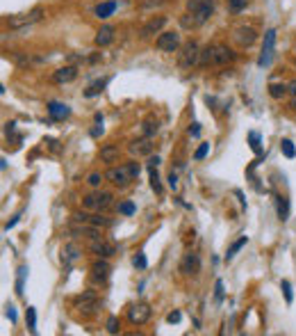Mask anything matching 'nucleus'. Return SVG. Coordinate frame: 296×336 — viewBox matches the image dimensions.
Wrapping results in <instances>:
<instances>
[{
  "instance_id": "obj_1",
  "label": "nucleus",
  "mask_w": 296,
  "mask_h": 336,
  "mask_svg": "<svg viewBox=\"0 0 296 336\" xmlns=\"http://www.w3.org/2000/svg\"><path fill=\"white\" fill-rule=\"evenodd\" d=\"M232 60H235V53L223 44H212L200 51V66H223Z\"/></svg>"
},
{
  "instance_id": "obj_2",
  "label": "nucleus",
  "mask_w": 296,
  "mask_h": 336,
  "mask_svg": "<svg viewBox=\"0 0 296 336\" xmlns=\"http://www.w3.org/2000/svg\"><path fill=\"white\" fill-rule=\"evenodd\" d=\"M135 176H139V165L137 162H130V165H121V167H112V170H107V174H105V179L109 181V183L114 185H128Z\"/></svg>"
},
{
  "instance_id": "obj_3",
  "label": "nucleus",
  "mask_w": 296,
  "mask_h": 336,
  "mask_svg": "<svg viewBox=\"0 0 296 336\" xmlns=\"http://www.w3.org/2000/svg\"><path fill=\"white\" fill-rule=\"evenodd\" d=\"M187 12H191L203 25L214 14V0H187Z\"/></svg>"
},
{
  "instance_id": "obj_4",
  "label": "nucleus",
  "mask_w": 296,
  "mask_h": 336,
  "mask_svg": "<svg viewBox=\"0 0 296 336\" xmlns=\"http://www.w3.org/2000/svg\"><path fill=\"white\" fill-rule=\"evenodd\" d=\"M178 62H180V66H185V69H191L194 64H200V51H198V46H196L194 42L185 44V46H182V51H180Z\"/></svg>"
},
{
  "instance_id": "obj_5",
  "label": "nucleus",
  "mask_w": 296,
  "mask_h": 336,
  "mask_svg": "<svg viewBox=\"0 0 296 336\" xmlns=\"http://www.w3.org/2000/svg\"><path fill=\"white\" fill-rule=\"evenodd\" d=\"M273 46H276V30H267V32H264L262 55H260V60H258V66H269V64H271Z\"/></svg>"
},
{
  "instance_id": "obj_6",
  "label": "nucleus",
  "mask_w": 296,
  "mask_h": 336,
  "mask_svg": "<svg viewBox=\"0 0 296 336\" xmlns=\"http://www.w3.org/2000/svg\"><path fill=\"white\" fill-rule=\"evenodd\" d=\"M41 16H44V10H41V7H34V10L27 12V14L9 19V28H25V25H32V23H36V21H41Z\"/></svg>"
},
{
  "instance_id": "obj_7",
  "label": "nucleus",
  "mask_w": 296,
  "mask_h": 336,
  "mask_svg": "<svg viewBox=\"0 0 296 336\" xmlns=\"http://www.w3.org/2000/svg\"><path fill=\"white\" fill-rule=\"evenodd\" d=\"M128 318H130L132 325H144V322H148V318H150V307L146 302L132 304V307L128 309Z\"/></svg>"
},
{
  "instance_id": "obj_8",
  "label": "nucleus",
  "mask_w": 296,
  "mask_h": 336,
  "mask_svg": "<svg viewBox=\"0 0 296 336\" xmlns=\"http://www.w3.org/2000/svg\"><path fill=\"white\" fill-rule=\"evenodd\" d=\"M155 46H157L159 51H166V53L178 51V46H180V35L178 32H162L157 37V42H155Z\"/></svg>"
},
{
  "instance_id": "obj_9",
  "label": "nucleus",
  "mask_w": 296,
  "mask_h": 336,
  "mask_svg": "<svg viewBox=\"0 0 296 336\" xmlns=\"http://www.w3.org/2000/svg\"><path fill=\"white\" fill-rule=\"evenodd\" d=\"M89 247H91V252L98 254V256H103V258H109V256H114V254H116V247H114L112 243H107L103 236H98V238H91Z\"/></svg>"
},
{
  "instance_id": "obj_10",
  "label": "nucleus",
  "mask_w": 296,
  "mask_h": 336,
  "mask_svg": "<svg viewBox=\"0 0 296 336\" xmlns=\"http://www.w3.org/2000/svg\"><path fill=\"white\" fill-rule=\"evenodd\" d=\"M166 25V16H153V19L148 21V23L141 28V32H139V37L141 39H148V37H153V35H157L159 30Z\"/></svg>"
},
{
  "instance_id": "obj_11",
  "label": "nucleus",
  "mask_w": 296,
  "mask_h": 336,
  "mask_svg": "<svg viewBox=\"0 0 296 336\" xmlns=\"http://www.w3.org/2000/svg\"><path fill=\"white\" fill-rule=\"evenodd\" d=\"M232 39H235L239 46H250V44L258 39V32H255L253 28H246V25H241V28H237L235 32H232Z\"/></svg>"
},
{
  "instance_id": "obj_12",
  "label": "nucleus",
  "mask_w": 296,
  "mask_h": 336,
  "mask_svg": "<svg viewBox=\"0 0 296 336\" xmlns=\"http://www.w3.org/2000/svg\"><path fill=\"white\" fill-rule=\"evenodd\" d=\"M109 272H112V267H109L107 261H96L94 265H91V279L96 281V284H103V281H107Z\"/></svg>"
},
{
  "instance_id": "obj_13",
  "label": "nucleus",
  "mask_w": 296,
  "mask_h": 336,
  "mask_svg": "<svg viewBox=\"0 0 296 336\" xmlns=\"http://www.w3.org/2000/svg\"><path fill=\"white\" fill-rule=\"evenodd\" d=\"M75 78H77V69H75V66H62V69H57L53 74V80H55V83H59V85L73 83Z\"/></svg>"
},
{
  "instance_id": "obj_14",
  "label": "nucleus",
  "mask_w": 296,
  "mask_h": 336,
  "mask_svg": "<svg viewBox=\"0 0 296 336\" xmlns=\"http://www.w3.org/2000/svg\"><path fill=\"white\" fill-rule=\"evenodd\" d=\"M48 115L53 117V119L62 121V119H66V117L71 115V108H68L66 103H59V101H50V103H48Z\"/></svg>"
},
{
  "instance_id": "obj_15",
  "label": "nucleus",
  "mask_w": 296,
  "mask_h": 336,
  "mask_svg": "<svg viewBox=\"0 0 296 336\" xmlns=\"http://www.w3.org/2000/svg\"><path fill=\"white\" fill-rule=\"evenodd\" d=\"M112 42H114V28H112V25H103V28L96 32V46L105 48V46H109Z\"/></svg>"
},
{
  "instance_id": "obj_16",
  "label": "nucleus",
  "mask_w": 296,
  "mask_h": 336,
  "mask_svg": "<svg viewBox=\"0 0 296 336\" xmlns=\"http://www.w3.org/2000/svg\"><path fill=\"white\" fill-rule=\"evenodd\" d=\"M75 307L80 309V311H94V309L98 307V299H96L94 293H84V295H80V297H75Z\"/></svg>"
},
{
  "instance_id": "obj_17",
  "label": "nucleus",
  "mask_w": 296,
  "mask_h": 336,
  "mask_svg": "<svg viewBox=\"0 0 296 336\" xmlns=\"http://www.w3.org/2000/svg\"><path fill=\"white\" fill-rule=\"evenodd\" d=\"M150 151H153L150 140H137V142L130 144V153H135V156H148Z\"/></svg>"
},
{
  "instance_id": "obj_18",
  "label": "nucleus",
  "mask_w": 296,
  "mask_h": 336,
  "mask_svg": "<svg viewBox=\"0 0 296 336\" xmlns=\"http://www.w3.org/2000/svg\"><path fill=\"white\" fill-rule=\"evenodd\" d=\"M118 156H121V151H118V147H114V144H105V147L100 149V160L103 162H116Z\"/></svg>"
},
{
  "instance_id": "obj_19",
  "label": "nucleus",
  "mask_w": 296,
  "mask_h": 336,
  "mask_svg": "<svg viewBox=\"0 0 296 336\" xmlns=\"http://www.w3.org/2000/svg\"><path fill=\"white\" fill-rule=\"evenodd\" d=\"M96 16H98V19H109V16L114 14V12H116V3H114V0H107V3H100L98 7H96Z\"/></svg>"
},
{
  "instance_id": "obj_20",
  "label": "nucleus",
  "mask_w": 296,
  "mask_h": 336,
  "mask_svg": "<svg viewBox=\"0 0 296 336\" xmlns=\"http://www.w3.org/2000/svg\"><path fill=\"white\" fill-rule=\"evenodd\" d=\"M200 263H198V256L196 254H187L185 261H182V272H187V275H194V272H198Z\"/></svg>"
},
{
  "instance_id": "obj_21",
  "label": "nucleus",
  "mask_w": 296,
  "mask_h": 336,
  "mask_svg": "<svg viewBox=\"0 0 296 336\" xmlns=\"http://www.w3.org/2000/svg\"><path fill=\"white\" fill-rule=\"evenodd\" d=\"M80 254H82V249L77 247V245H66V247H64V252H62V258L66 263H73V261H77V258H80Z\"/></svg>"
},
{
  "instance_id": "obj_22",
  "label": "nucleus",
  "mask_w": 296,
  "mask_h": 336,
  "mask_svg": "<svg viewBox=\"0 0 296 336\" xmlns=\"http://www.w3.org/2000/svg\"><path fill=\"white\" fill-rule=\"evenodd\" d=\"M105 85H107V78H103V80H96L94 85H89V87H87L84 96H87V98H91V96H98V94H100V92H103V89H105Z\"/></svg>"
},
{
  "instance_id": "obj_23",
  "label": "nucleus",
  "mask_w": 296,
  "mask_h": 336,
  "mask_svg": "<svg viewBox=\"0 0 296 336\" xmlns=\"http://www.w3.org/2000/svg\"><path fill=\"white\" fill-rule=\"evenodd\" d=\"M180 25H182V28H187V30H194V28H198V25H200V21L196 19L191 12H187V14L180 19Z\"/></svg>"
},
{
  "instance_id": "obj_24",
  "label": "nucleus",
  "mask_w": 296,
  "mask_h": 336,
  "mask_svg": "<svg viewBox=\"0 0 296 336\" xmlns=\"http://www.w3.org/2000/svg\"><path fill=\"white\" fill-rule=\"evenodd\" d=\"M246 243H248V236H241V238H239V240H237V243H232V245H230V249H228V254H226V261H230V258H232V256H235V254H237V252H239V249H241V247H244V245H246Z\"/></svg>"
},
{
  "instance_id": "obj_25",
  "label": "nucleus",
  "mask_w": 296,
  "mask_h": 336,
  "mask_svg": "<svg viewBox=\"0 0 296 336\" xmlns=\"http://www.w3.org/2000/svg\"><path fill=\"white\" fill-rule=\"evenodd\" d=\"M287 215H289V204H287L285 197H278V217H280L282 222L287 220Z\"/></svg>"
},
{
  "instance_id": "obj_26",
  "label": "nucleus",
  "mask_w": 296,
  "mask_h": 336,
  "mask_svg": "<svg viewBox=\"0 0 296 336\" xmlns=\"http://www.w3.org/2000/svg\"><path fill=\"white\" fill-rule=\"evenodd\" d=\"M269 94H271L273 98H282L287 94V85H278V83L269 85Z\"/></svg>"
},
{
  "instance_id": "obj_27",
  "label": "nucleus",
  "mask_w": 296,
  "mask_h": 336,
  "mask_svg": "<svg viewBox=\"0 0 296 336\" xmlns=\"http://www.w3.org/2000/svg\"><path fill=\"white\" fill-rule=\"evenodd\" d=\"M112 194H109V192H100L98 194V211H107V208L109 206H112Z\"/></svg>"
},
{
  "instance_id": "obj_28",
  "label": "nucleus",
  "mask_w": 296,
  "mask_h": 336,
  "mask_svg": "<svg viewBox=\"0 0 296 336\" xmlns=\"http://www.w3.org/2000/svg\"><path fill=\"white\" fill-rule=\"evenodd\" d=\"M157 165H148L150 170V185H153L155 192H162V185H159V176H157V170H155Z\"/></svg>"
},
{
  "instance_id": "obj_29",
  "label": "nucleus",
  "mask_w": 296,
  "mask_h": 336,
  "mask_svg": "<svg viewBox=\"0 0 296 336\" xmlns=\"http://www.w3.org/2000/svg\"><path fill=\"white\" fill-rule=\"evenodd\" d=\"M25 320H27V327H30V331L34 334V331H36V316H34V309H32V307H27Z\"/></svg>"
},
{
  "instance_id": "obj_30",
  "label": "nucleus",
  "mask_w": 296,
  "mask_h": 336,
  "mask_svg": "<svg viewBox=\"0 0 296 336\" xmlns=\"http://www.w3.org/2000/svg\"><path fill=\"white\" fill-rule=\"evenodd\" d=\"M280 149H282V153H285L287 158H294V156H296V149H294V144H291L289 140H282V142H280Z\"/></svg>"
},
{
  "instance_id": "obj_31",
  "label": "nucleus",
  "mask_w": 296,
  "mask_h": 336,
  "mask_svg": "<svg viewBox=\"0 0 296 336\" xmlns=\"http://www.w3.org/2000/svg\"><path fill=\"white\" fill-rule=\"evenodd\" d=\"M25 275H27V267L25 265L18 267V279H16V293L18 295H23V279H25Z\"/></svg>"
},
{
  "instance_id": "obj_32",
  "label": "nucleus",
  "mask_w": 296,
  "mask_h": 336,
  "mask_svg": "<svg viewBox=\"0 0 296 336\" xmlns=\"http://www.w3.org/2000/svg\"><path fill=\"white\" fill-rule=\"evenodd\" d=\"M89 224H94V226H109V224H112V220H107V217H100V215H91L89 217Z\"/></svg>"
},
{
  "instance_id": "obj_33",
  "label": "nucleus",
  "mask_w": 296,
  "mask_h": 336,
  "mask_svg": "<svg viewBox=\"0 0 296 336\" xmlns=\"http://www.w3.org/2000/svg\"><path fill=\"white\" fill-rule=\"evenodd\" d=\"M248 142H250V149L255 153H262V147H260V135L258 133H248Z\"/></svg>"
},
{
  "instance_id": "obj_34",
  "label": "nucleus",
  "mask_w": 296,
  "mask_h": 336,
  "mask_svg": "<svg viewBox=\"0 0 296 336\" xmlns=\"http://www.w3.org/2000/svg\"><path fill=\"white\" fill-rule=\"evenodd\" d=\"M103 179H105L103 174H98V172H91V174H89V179H87V183H89L91 188H98V185L103 183Z\"/></svg>"
},
{
  "instance_id": "obj_35",
  "label": "nucleus",
  "mask_w": 296,
  "mask_h": 336,
  "mask_svg": "<svg viewBox=\"0 0 296 336\" xmlns=\"http://www.w3.org/2000/svg\"><path fill=\"white\" fill-rule=\"evenodd\" d=\"M246 5H248V0H228V7H230V12H241Z\"/></svg>"
},
{
  "instance_id": "obj_36",
  "label": "nucleus",
  "mask_w": 296,
  "mask_h": 336,
  "mask_svg": "<svg viewBox=\"0 0 296 336\" xmlns=\"http://www.w3.org/2000/svg\"><path fill=\"white\" fill-rule=\"evenodd\" d=\"M280 288H282V295H285V302L289 304L291 299H294V295H291V286H289V281H287V279H282Z\"/></svg>"
},
{
  "instance_id": "obj_37",
  "label": "nucleus",
  "mask_w": 296,
  "mask_h": 336,
  "mask_svg": "<svg viewBox=\"0 0 296 336\" xmlns=\"http://www.w3.org/2000/svg\"><path fill=\"white\" fill-rule=\"evenodd\" d=\"M137 208H135V204L132 201H123V204H118V213H123V215H132Z\"/></svg>"
},
{
  "instance_id": "obj_38",
  "label": "nucleus",
  "mask_w": 296,
  "mask_h": 336,
  "mask_svg": "<svg viewBox=\"0 0 296 336\" xmlns=\"http://www.w3.org/2000/svg\"><path fill=\"white\" fill-rule=\"evenodd\" d=\"M118 327H121V322H118V318H116V316L107 318V331H109V334H116Z\"/></svg>"
},
{
  "instance_id": "obj_39",
  "label": "nucleus",
  "mask_w": 296,
  "mask_h": 336,
  "mask_svg": "<svg viewBox=\"0 0 296 336\" xmlns=\"http://www.w3.org/2000/svg\"><path fill=\"white\" fill-rule=\"evenodd\" d=\"M132 265H135V267H139V270H144V267L148 265V261H146V256H144V254H137V256L132 258Z\"/></svg>"
},
{
  "instance_id": "obj_40",
  "label": "nucleus",
  "mask_w": 296,
  "mask_h": 336,
  "mask_svg": "<svg viewBox=\"0 0 296 336\" xmlns=\"http://www.w3.org/2000/svg\"><path fill=\"white\" fill-rule=\"evenodd\" d=\"M207 151H209V144H200L198 149H196V153H194V158L196 160H203L205 156H207Z\"/></svg>"
},
{
  "instance_id": "obj_41",
  "label": "nucleus",
  "mask_w": 296,
  "mask_h": 336,
  "mask_svg": "<svg viewBox=\"0 0 296 336\" xmlns=\"http://www.w3.org/2000/svg\"><path fill=\"white\" fill-rule=\"evenodd\" d=\"M84 206L87 208H98V194H89V197H84Z\"/></svg>"
},
{
  "instance_id": "obj_42",
  "label": "nucleus",
  "mask_w": 296,
  "mask_h": 336,
  "mask_svg": "<svg viewBox=\"0 0 296 336\" xmlns=\"http://www.w3.org/2000/svg\"><path fill=\"white\" fill-rule=\"evenodd\" d=\"M12 57H14V62H16V64H21V66H27V57L25 55H18V53H12Z\"/></svg>"
},
{
  "instance_id": "obj_43",
  "label": "nucleus",
  "mask_w": 296,
  "mask_h": 336,
  "mask_svg": "<svg viewBox=\"0 0 296 336\" xmlns=\"http://www.w3.org/2000/svg\"><path fill=\"white\" fill-rule=\"evenodd\" d=\"M180 318H182L180 311H171V313L166 316V322H171V325H173V322H180Z\"/></svg>"
},
{
  "instance_id": "obj_44",
  "label": "nucleus",
  "mask_w": 296,
  "mask_h": 336,
  "mask_svg": "<svg viewBox=\"0 0 296 336\" xmlns=\"http://www.w3.org/2000/svg\"><path fill=\"white\" fill-rule=\"evenodd\" d=\"M168 185H171V188H173V190H176V188H178V176H176V174H173V172H171V174H168Z\"/></svg>"
},
{
  "instance_id": "obj_45",
  "label": "nucleus",
  "mask_w": 296,
  "mask_h": 336,
  "mask_svg": "<svg viewBox=\"0 0 296 336\" xmlns=\"http://www.w3.org/2000/svg\"><path fill=\"white\" fill-rule=\"evenodd\" d=\"M157 133V124H146V135Z\"/></svg>"
},
{
  "instance_id": "obj_46",
  "label": "nucleus",
  "mask_w": 296,
  "mask_h": 336,
  "mask_svg": "<svg viewBox=\"0 0 296 336\" xmlns=\"http://www.w3.org/2000/svg\"><path fill=\"white\" fill-rule=\"evenodd\" d=\"M287 92H289L291 96H296V80H291V83L287 85Z\"/></svg>"
},
{
  "instance_id": "obj_47",
  "label": "nucleus",
  "mask_w": 296,
  "mask_h": 336,
  "mask_svg": "<svg viewBox=\"0 0 296 336\" xmlns=\"http://www.w3.org/2000/svg\"><path fill=\"white\" fill-rule=\"evenodd\" d=\"M221 297H223V284L217 281V299H221Z\"/></svg>"
},
{
  "instance_id": "obj_48",
  "label": "nucleus",
  "mask_w": 296,
  "mask_h": 336,
  "mask_svg": "<svg viewBox=\"0 0 296 336\" xmlns=\"http://www.w3.org/2000/svg\"><path fill=\"white\" fill-rule=\"evenodd\" d=\"M7 318H9V320H12V322H16V311H14L12 307L7 309Z\"/></svg>"
},
{
  "instance_id": "obj_49",
  "label": "nucleus",
  "mask_w": 296,
  "mask_h": 336,
  "mask_svg": "<svg viewBox=\"0 0 296 336\" xmlns=\"http://www.w3.org/2000/svg\"><path fill=\"white\" fill-rule=\"evenodd\" d=\"M189 133H191V135H194V138H196V135L200 133V126H198V124H194V128H189Z\"/></svg>"
},
{
  "instance_id": "obj_50",
  "label": "nucleus",
  "mask_w": 296,
  "mask_h": 336,
  "mask_svg": "<svg viewBox=\"0 0 296 336\" xmlns=\"http://www.w3.org/2000/svg\"><path fill=\"white\" fill-rule=\"evenodd\" d=\"M100 133H103V126H96V128L94 130H91V135H94V138H98V135Z\"/></svg>"
},
{
  "instance_id": "obj_51",
  "label": "nucleus",
  "mask_w": 296,
  "mask_h": 336,
  "mask_svg": "<svg viewBox=\"0 0 296 336\" xmlns=\"http://www.w3.org/2000/svg\"><path fill=\"white\" fill-rule=\"evenodd\" d=\"M148 165H159V158H157V156H155V158H150V160H148Z\"/></svg>"
},
{
  "instance_id": "obj_52",
  "label": "nucleus",
  "mask_w": 296,
  "mask_h": 336,
  "mask_svg": "<svg viewBox=\"0 0 296 336\" xmlns=\"http://www.w3.org/2000/svg\"><path fill=\"white\" fill-rule=\"evenodd\" d=\"M291 108H294V110H296V96H294V101H291Z\"/></svg>"
}]
</instances>
